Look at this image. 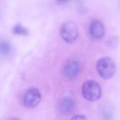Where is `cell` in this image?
<instances>
[{"instance_id":"cell-8","label":"cell","mask_w":120,"mask_h":120,"mask_svg":"<svg viewBox=\"0 0 120 120\" xmlns=\"http://www.w3.org/2000/svg\"><path fill=\"white\" fill-rule=\"evenodd\" d=\"M13 47L10 42L5 39H0V56L2 57H8L11 55Z\"/></svg>"},{"instance_id":"cell-2","label":"cell","mask_w":120,"mask_h":120,"mask_svg":"<svg viewBox=\"0 0 120 120\" xmlns=\"http://www.w3.org/2000/svg\"><path fill=\"white\" fill-rule=\"evenodd\" d=\"M98 73L104 79H111L115 74L116 67L114 61L109 57L100 59L96 64Z\"/></svg>"},{"instance_id":"cell-7","label":"cell","mask_w":120,"mask_h":120,"mask_svg":"<svg viewBox=\"0 0 120 120\" xmlns=\"http://www.w3.org/2000/svg\"><path fill=\"white\" fill-rule=\"evenodd\" d=\"M89 31H90V35L95 40L101 39L105 35L104 25L101 21L98 20L93 21L90 26Z\"/></svg>"},{"instance_id":"cell-11","label":"cell","mask_w":120,"mask_h":120,"mask_svg":"<svg viewBox=\"0 0 120 120\" xmlns=\"http://www.w3.org/2000/svg\"><path fill=\"white\" fill-rule=\"evenodd\" d=\"M56 1L58 4H64V3L70 1V0H56Z\"/></svg>"},{"instance_id":"cell-3","label":"cell","mask_w":120,"mask_h":120,"mask_svg":"<svg viewBox=\"0 0 120 120\" xmlns=\"http://www.w3.org/2000/svg\"><path fill=\"white\" fill-rule=\"evenodd\" d=\"M60 35L64 41L72 43L76 40L79 36V30L76 24L71 21L64 22L61 27Z\"/></svg>"},{"instance_id":"cell-9","label":"cell","mask_w":120,"mask_h":120,"mask_svg":"<svg viewBox=\"0 0 120 120\" xmlns=\"http://www.w3.org/2000/svg\"><path fill=\"white\" fill-rule=\"evenodd\" d=\"M13 31L15 34L19 35H26L28 34L27 30L21 25H16L14 28Z\"/></svg>"},{"instance_id":"cell-4","label":"cell","mask_w":120,"mask_h":120,"mask_svg":"<svg viewBox=\"0 0 120 120\" xmlns=\"http://www.w3.org/2000/svg\"><path fill=\"white\" fill-rule=\"evenodd\" d=\"M41 101V93L36 88H30L24 94L23 98V105L28 108L37 107Z\"/></svg>"},{"instance_id":"cell-6","label":"cell","mask_w":120,"mask_h":120,"mask_svg":"<svg viewBox=\"0 0 120 120\" xmlns=\"http://www.w3.org/2000/svg\"><path fill=\"white\" fill-rule=\"evenodd\" d=\"M81 70V66L80 63L76 60H70L63 68L64 76L69 79H72L79 76Z\"/></svg>"},{"instance_id":"cell-5","label":"cell","mask_w":120,"mask_h":120,"mask_svg":"<svg viewBox=\"0 0 120 120\" xmlns=\"http://www.w3.org/2000/svg\"><path fill=\"white\" fill-rule=\"evenodd\" d=\"M59 110L62 114H70L75 109L76 100L74 97L71 94L64 95L59 102Z\"/></svg>"},{"instance_id":"cell-12","label":"cell","mask_w":120,"mask_h":120,"mask_svg":"<svg viewBox=\"0 0 120 120\" xmlns=\"http://www.w3.org/2000/svg\"><path fill=\"white\" fill-rule=\"evenodd\" d=\"M10 120H19V119H17V118H13V119H10Z\"/></svg>"},{"instance_id":"cell-1","label":"cell","mask_w":120,"mask_h":120,"mask_svg":"<svg viewBox=\"0 0 120 120\" xmlns=\"http://www.w3.org/2000/svg\"><path fill=\"white\" fill-rule=\"evenodd\" d=\"M81 90L83 98L90 102L98 100L102 95V90L100 84L93 80L86 81L82 86Z\"/></svg>"},{"instance_id":"cell-10","label":"cell","mask_w":120,"mask_h":120,"mask_svg":"<svg viewBox=\"0 0 120 120\" xmlns=\"http://www.w3.org/2000/svg\"><path fill=\"white\" fill-rule=\"evenodd\" d=\"M70 120H87V119L83 114H76Z\"/></svg>"}]
</instances>
